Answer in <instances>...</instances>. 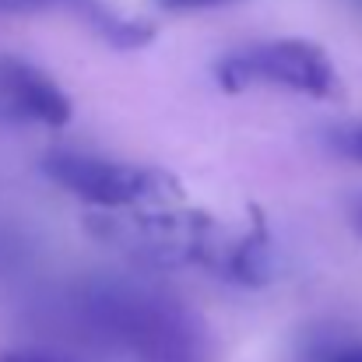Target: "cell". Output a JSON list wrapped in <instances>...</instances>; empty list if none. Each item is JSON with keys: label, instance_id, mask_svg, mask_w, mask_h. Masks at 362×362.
Segmentation results:
<instances>
[{"label": "cell", "instance_id": "6da1fadb", "mask_svg": "<svg viewBox=\"0 0 362 362\" xmlns=\"http://www.w3.org/2000/svg\"><path fill=\"white\" fill-rule=\"evenodd\" d=\"M88 236L151 271H208L222 281L264 285L274 274V243L257 218L250 229H233L204 211L113 208L88 218Z\"/></svg>", "mask_w": 362, "mask_h": 362}, {"label": "cell", "instance_id": "7a4b0ae2", "mask_svg": "<svg viewBox=\"0 0 362 362\" xmlns=\"http://www.w3.org/2000/svg\"><path fill=\"white\" fill-rule=\"evenodd\" d=\"M78 324L134 362H211L204 324L169 292L137 281H92L74 296Z\"/></svg>", "mask_w": 362, "mask_h": 362}, {"label": "cell", "instance_id": "3957f363", "mask_svg": "<svg viewBox=\"0 0 362 362\" xmlns=\"http://www.w3.org/2000/svg\"><path fill=\"white\" fill-rule=\"evenodd\" d=\"M39 169L57 187H64L67 194L81 197L85 204H92L99 211L155 208V204H169L180 197V180L155 169V165L85 155V151H71V148L46 151Z\"/></svg>", "mask_w": 362, "mask_h": 362}, {"label": "cell", "instance_id": "277c9868", "mask_svg": "<svg viewBox=\"0 0 362 362\" xmlns=\"http://www.w3.org/2000/svg\"><path fill=\"white\" fill-rule=\"evenodd\" d=\"M215 78L226 92L281 88L306 99H334L341 92L331 57L306 39H271L233 49L215 64Z\"/></svg>", "mask_w": 362, "mask_h": 362}, {"label": "cell", "instance_id": "5b68a950", "mask_svg": "<svg viewBox=\"0 0 362 362\" xmlns=\"http://www.w3.org/2000/svg\"><path fill=\"white\" fill-rule=\"evenodd\" d=\"M71 95L35 64L0 53V127H67Z\"/></svg>", "mask_w": 362, "mask_h": 362}, {"label": "cell", "instance_id": "8992f818", "mask_svg": "<svg viewBox=\"0 0 362 362\" xmlns=\"http://www.w3.org/2000/svg\"><path fill=\"white\" fill-rule=\"evenodd\" d=\"M53 7H64V11H74L81 14L88 25H95L113 46L120 49H134V46H144L151 39V28L137 25V21H123L117 18L110 7H103L99 0H0V11L7 14H28V11H53Z\"/></svg>", "mask_w": 362, "mask_h": 362}, {"label": "cell", "instance_id": "52a82bcc", "mask_svg": "<svg viewBox=\"0 0 362 362\" xmlns=\"http://www.w3.org/2000/svg\"><path fill=\"white\" fill-rule=\"evenodd\" d=\"M310 362H362V338H324L310 352Z\"/></svg>", "mask_w": 362, "mask_h": 362}, {"label": "cell", "instance_id": "ba28073f", "mask_svg": "<svg viewBox=\"0 0 362 362\" xmlns=\"http://www.w3.org/2000/svg\"><path fill=\"white\" fill-rule=\"evenodd\" d=\"M331 148H334L338 155H345L349 162H359L362 165V120L334 127V130H331Z\"/></svg>", "mask_w": 362, "mask_h": 362}, {"label": "cell", "instance_id": "9c48e42d", "mask_svg": "<svg viewBox=\"0 0 362 362\" xmlns=\"http://www.w3.org/2000/svg\"><path fill=\"white\" fill-rule=\"evenodd\" d=\"M162 11H173V14H194V11H215V7H229V4H240V0H155Z\"/></svg>", "mask_w": 362, "mask_h": 362}, {"label": "cell", "instance_id": "30bf717a", "mask_svg": "<svg viewBox=\"0 0 362 362\" xmlns=\"http://www.w3.org/2000/svg\"><path fill=\"white\" fill-rule=\"evenodd\" d=\"M0 362H64L49 352H35V349H11V352H0Z\"/></svg>", "mask_w": 362, "mask_h": 362}, {"label": "cell", "instance_id": "8fae6325", "mask_svg": "<svg viewBox=\"0 0 362 362\" xmlns=\"http://www.w3.org/2000/svg\"><path fill=\"white\" fill-rule=\"evenodd\" d=\"M356 226H359V233H362V204L356 208Z\"/></svg>", "mask_w": 362, "mask_h": 362}]
</instances>
